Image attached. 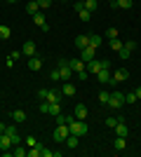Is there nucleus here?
Returning a JSON list of instances; mask_svg holds the SVG:
<instances>
[{
  "mask_svg": "<svg viewBox=\"0 0 141 157\" xmlns=\"http://www.w3.org/2000/svg\"><path fill=\"white\" fill-rule=\"evenodd\" d=\"M26 12L31 14V17L40 12V5H38V0H28V5H26Z\"/></svg>",
  "mask_w": 141,
  "mask_h": 157,
  "instance_id": "6ab92c4d",
  "label": "nucleus"
},
{
  "mask_svg": "<svg viewBox=\"0 0 141 157\" xmlns=\"http://www.w3.org/2000/svg\"><path fill=\"white\" fill-rule=\"evenodd\" d=\"M7 2H10V5H14V2H17V0H7Z\"/></svg>",
  "mask_w": 141,
  "mask_h": 157,
  "instance_id": "a18cd8bd",
  "label": "nucleus"
},
{
  "mask_svg": "<svg viewBox=\"0 0 141 157\" xmlns=\"http://www.w3.org/2000/svg\"><path fill=\"white\" fill-rule=\"evenodd\" d=\"M28 68H31V71H40V68H42V59H40V56H38V54H35V56H31V59H28Z\"/></svg>",
  "mask_w": 141,
  "mask_h": 157,
  "instance_id": "dca6fc26",
  "label": "nucleus"
},
{
  "mask_svg": "<svg viewBox=\"0 0 141 157\" xmlns=\"http://www.w3.org/2000/svg\"><path fill=\"white\" fill-rule=\"evenodd\" d=\"M40 110H42V113L49 110V103H47V101H42V103H40Z\"/></svg>",
  "mask_w": 141,
  "mask_h": 157,
  "instance_id": "79ce46f5",
  "label": "nucleus"
},
{
  "mask_svg": "<svg viewBox=\"0 0 141 157\" xmlns=\"http://www.w3.org/2000/svg\"><path fill=\"white\" fill-rule=\"evenodd\" d=\"M108 71H111V68H101V71L96 73V78H99L101 85H108V80H111V73H108Z\"/></svg>",
  "mask_w": 141,
  "mask_h": 157,
  "instance_id": "a211bd4d",
  "label": "nucleus"
},
{
  "mask_svg": "<svg viewBox=\"0 0 141 157\" xmlns=\"http://www.w3.org/2000/svg\"><path fill=\"white\" fill-rule=\"evenodd\" d=\"M35 52H38V47H35V42H33V40H26V42H24V47H21V54L31 59V56H35Z\"/></svg>",
  "mask_w": 141,
  "mask_h": 157,
  "instance_id": "0eeeda50",
  "label": "nucleus"
},
{
  "mask_svg": "<svg viewBox=\"0 0 141 157\" xmlns=\"http://www.w3.org/2000/svg\"><path fill=\"white\" fill-rule=\"evenodd\" d=\"M89 45L99 49V45H101V35H94V33H92V35H89Z\"/></svg>",
  "mask_w": 141,
  "mask_h": 157,
  "instance_id": "cd10ccee",
  "label": "nucleus"
},
{
  "mask_svg": "<svg viewBox=\"0 0 141 157\" xmlns=\"http://www.w3.org/2000/svg\"><path fill=\"white\" fill-rule=\"evenodd\" d=\"M26 148H21V143L19 145H14V157H26Z\"/></svg>",
  "mask_w": 141,
  "mask_h": 157,
  "instance_id": "7c9ffc66",
  "label": "nucleus"
},
{
  "mask_svg": "<svg viewBox=\"0 0 141 157\" xmlns=\"http://www.w3.org/2000/svg\"><path fill=\"white\" fill-rule=\"evenodd\" d=\"M115 2H118V10H129L134 5V0H115Z\"/></svg>",
  "mask_w": 141,
  "mask_h": 157,
  "instance_id": "b1692460",
  "label": "nucleus"
},
{
  "mask_svg": "<svg viewBox=\"0 0 141 157\" xmlns=\"http://www.w3.org/2000/svg\"><path fill=\"white\" fill-rule=\"evenodd\" d=\"M96 56V47H92V45H87V47H82L80 49V59L85 61V63H89V61Z\"/></svg>",
  "mask_w": 141,
  "mask_h": 157,
  "instance_id": "423d86ee",
  "label": "nucleus"
},
{
  "mask_svg": "<svg viewBox=\"0 0 141 157\" xmlns=\"http://www.w3.org/2000/svg\"><path fill=\"white\" fill-rule=\"evenodd\" d=\"M49 80H52V82H57V80H61V75H59V68L49 73Z\"/></svg>",
  "mask_w": 141,
  "mask_h": 157,
  "instance_id": "c9c22d12",
  "label": "nucleus"
},
{
  "mask_svg": "<svg viewBox=\"0 0 141 157\" xmlns=\"http://www.w3.org/2000/svg\"><path fill=\"white\" fill-rule=\"evenodd\" d=\"M38 98H40V101H45V98H47V89H38Z\"/></svg>",
  "mask_w": 141,
  "mask_h": 157,
  "instance_id": "ea45409f",
  "label": "nucleus"
},
{
  "mask_svg": "<svg viewBox=\"0 0 141 157\" xmlns=\"http://www.w3.org/2000/svg\"><path fill=\"white\" fill-rule=\"evenodd\" d=\"M134 94H136V98L141 101V87H136V89H134Z\"/></svg>",
  "mask_w": 141,
  "mask_h": 157,
  "instance_id": "37998d69",
  "label": "nucleus"
},
{
  "mask_svg": "<svg viewBox=\"0 0 141 157\" xmlns=\"http://www.w3.org/2000/svg\"><path fill=\"white\" fill-rule=\"evenodd\" d=\"M111 78H113V82H118V85H120V82H125V80L129 78V73L125 71V68H120V71H115L113 75H111Z\"/></svg>",
  "mask_w": 141,
  "mask_h": 157,
  "instance_id": "2eb2a0df",
  "label": "nucleus"
},
{
  "mask_svg": "<svg viewBox=\"0 0 141 157\" xmlns=\"http://www.w3.org/2000/svg\"><path fill=\"white\" fill-rule=\"evenodd\" d=\"M24 143H26L28 148H33V145H38V138H35L33 134H31V136H26V138H24Z\"/></svg>",
  "mask_w": 141,
  "mask_h": 157,
  "instance_id": "2f4dec72",
  "label": "nucleus"
},
{
  "mask_svg": "<svg viewBox=\"0 0 141 157\" xmlns=\"http://www.w3.org/2000/svg\"><path fill=\"white\" fill-rule=\"evenodd\" d=\"M47 113L57 117V115H59V113H61V103H49V110H47Z\"/></svg>",
  "mask_w": 141,
  "mask_h": 157,
  "instance_id": "a878e982",
  "label": "nucleus"
},
{
  "mask_svg": "<svg viewBox=\"0 0 141 157\" xmlns=\"http://www.w3.org/2000/svg\"><path fill=\"white\" fill-rule=\"evenodd\" d=\"M96 7H99V0H85V10L87 12H94Z\"/></svg>",
  "mask_w": 141,
  "mask_h": 157,
  "instance_id": "393cba45",
  "label": "nucleus"
},
{
  "mask_svg": "<svg viewBox=\"0 0 141 157\" xmlns=\"http://www.w3.org/2000/svg\"><path fill=\"white\" fill-rule=\"evenodd\" d=\"M78 14H80V19H82V21H89V14H92V12H87V10H80Z\"/></svg>",
  "mask_w": 141,
  "mask_h": 157,
  "instance_id": "e433bc0d",
  "label": "nucleus"
},
{
  "mask_svg": "<svg viewBox=\"0 0 141 157\" xmlns=\"http://www.w3.org/2000/svg\"><path fill=\"white\" fill-rule=\"evenodd\" d=\"M68 129H71V134H75V136H85V134L89 131V127H87V120L73 117L71 122H68Z\"/></svg>",
  "mask_w": 141,
  "mask_h": 157,
  "instance_id": "f257e3e1",
  "label": "nucleus"
},
{
  "mask_svg": "<svg viewBox=\"0 0 141 157\" xmlns=\"http://www.w3.org/2000/svg\"><path fill=\"white\" fill-rule=\"evenodd\" d=\"M61 98H64V94L59 89H47V103H61Z\"/></svg>",
  "mask_w": 141,
  "mask_h": 157,
  "instance_id": "1a4fd4ad",
  "label": "nucleus"
},
{
  "mask_svg": "<svg viewBox=\"0 0 141 157\" xmlns=\"http://www.w3.org/2000/svg\"><path fill=\"white\" fill-rule=\"evenodd\" d=\"M73 115L78 120H87V115H89L87 105H85V103H78V105H75V110H73Z\"/></svg>",
  "mask_w": 141,
  "mask_h": 157,
  "instance_id": "9d476101",
  "label": "nucleus"
},
{
  "mask_svg": "<svg viewBox=\"0 0 141 157\" xmlns=\"http://www.w3.org/2000/svg\"><path fill=\"white\" fill-rule=\"evenodd\" d=\"M68 63H71V68H73V73L87 71V66H85V61H82V59H71V61H68Z\"/></svg>",
  "mask_w": 141,
  "mask_h": 157,
  "instance_id": "f3484780",
  "label": "nucleus"
},
{
  "mask_svg": "<svg viewBox=\"0 0 141 157\" xmlns=\"http://www.w3.org/2000/svg\"><path fill=\"white\" fill-rule=\"evenodd\" d=\"M113 131H115V136L127 138V124H125V120H120V122H118V124L113 127Z\"/></svg>",
  "mask_w": 141,
  "mask_h": 157,
  "instance_id": "ddd939ff",
  "label": "nucleus"
},
{
  "mask_svg": "<svg viewBox=\"0 0 141 157\" xmlns=\"http://www.w3.org/2000/svg\"><path fill=\"white\" fill-rule=\"evenodd\" d=\"M59 75L64 82H71V75H73V68L68 63V59H59Z\"/></svg>",
  "mask_w": 141,
  "mask_h": 157,
  "instance_id": "20e7f679",
  "label": "nucleus"
},
{
  "mask_svg": "<svg viewBox=\"0 0 141 157\" xmlns=\"http://www.w3.org/2000/svg\"><path fill=\"white\" fill-rule=\"evenodd\" d=\"M89 45V35H78V38H75V47H78V49H82V47H87Z\"/></svg>",
  "mask_w": 141,
  "mask_h": 157,
  "instance_id": "4be33fe9",
  "label": "nucleus"
},
{
  "mask_svg": "<svg viewBox=\"0 0 141 157\" xmlns=\"http://www.w3.org/2000/svg\"><path fill=\"white\" fill-rule=\"evenodd\" d=\"M10 148H14V143H12V138L2 131V134H0V150H10Z\"/></svg>",
  "mask_w": 141,
  "mask_h": 157,
  "instance_id": "9b49d317",
  "label": "nucleus"
},
{
  "mask_svg": "<svg viewBox=\"0 0 141 157\" xmlns=\"http://www.w3.org/2000/svg\"><path fill=\"white\" fill-rule=\"evenodd\" d=\"M5 134L12 138V143H14V145H19V143H21V136L17 134V127H14V124H5Z\"/></svg>",
  "mask_w": 141,
  "mask_h": 157,
  "instance_id": "6e6552de",
  "label": "nucleus"
},
{
  "mask_svg": "<svg viewBox=\"0 0 141 157\" xmlns=\"http://www.w3.org/2000/svg\"><path fill=\"white\" fill-rule=\"evenodd\" d=\"M33 21H35V26H40V28L47 24V21H45V14H42V10H40L38 14H33Z\"/></svg>",
  "mask_w": 141,
  "mask_h": 157,
  "instance_id": "5701e85b",
  "label": "nucleus"
},
{
  "mask_svg": "<svg viewBox=\"0 0 141 157\" xmlns=\"http://www.w3.org/2000/svg\"><path fill=\"white\" fill-rule=\"evenodd\" d=\"M136 101H139V98H136V94H134V92H129V94H125V103H127V105L136 103Z\"/></svg>",
  "mask_w": 141,
  "mask_h": 157,
  "instance_id": "c85d7f7f",
  "label": "nucleus"
},
{
  "mask_svg": "<svg viewBox=\"0 0 141 157\" xmlns=\"http://www.w3.org/2000/svg\"><path fill=\"white\" fill-rule=\"evenodd\" d=\"M108 108L111 110H120L122 105H125V94L122 92H111V98H108Z\"/></svg>",
  "mask_w": 141,
  "mask_h": 157,
  "instance_id": "f03ea898",
  "label": "nucleus"
},
{
  "mask_svg": "<svg viewBox=\"0 0 141 157\" xmlns=\"http://www.w3.org/2000/svg\"><path fill=\"white\" fill-rule=\"evenodd\" d=\"M38 5H40V10H47V7L52 5V0H38Z\"/></svg>",
  "mask_w": 141,
  "mask_h": 157,
  "instance_id": "4c0bfd02",
  "label": "nucleus"
},
{
  "mask_svg": "<svg viewBox=\"0 0 141 157\" xmlns=\"http://www.w3.org/2000/svg\"><path fill=\"white\" fill-rule=\"evenodd\" d=\"M68 134H71V129H68V124H57L52 131V138L57 141V143H64L68 138Z\"/></svg>",
  "mask_w": 141,
  "mask_h": 157,
  "instance_id": "7ed1b4c3",
  "label": "nucleus"
},
{
  "mask_svg": "<svg viewBox=\"0 0 141 157\" xmlns=\"http://www.w3.org/2000/svg\"><path fill=\"white\" fill-rule=\"evenodd\" d=\"M64 143L68 145V150H75V148L80 145V136H75V134H68V138L64 141Z\"/></svg>",
  "mask_w": 141,
  "mask_h": 157,
  "instance_id": "f8f14e48",
  "label": "nucleus"
},
{
  "mask_svg": "<svg viewBox=\"0 0 141 157\" xmlns=\"http://www.w3.org/2000/svg\"><path fill=\"white\" fill-rule=\"evenodd\" d=\"M134 49H136V40H127V42L122 45V49L118 52V56H120V59H129Z\"/></svg>",
  "mask_w": 141,
  "mask_h": 157,
  "instance_id": "39448f33",
  "label": "nucleus"
},
{
  "mask_svg": "<svg viewBox=\"0 0 141 157\" xmlns=\"http://www.w3.org/2000/svg\"><path fill=\"white\" fill-rule=\"evenodd\" d=\"M87 75H89L87 71H80V73H75V78H78V80H87Z\"/></svg>",
  "mask_w": 141,
  "mask_h": 157,
  "instance_id": "58836bf2",
  "label": "nucleus"
},
{
  "mask_svg": "<svg viewBox=\"0 0 141 157\" xmlns=\"http://www.w3.org/2000/svg\"><path fill=\"white\" fill-rule=\"evenodd\" d=\"M108 98H111V94H108V92H99V103L106 105V103H108Z\"/></svg>",
  "mask_w": 141,
  "mask_h": 157,
  "instance_id": "f704fd0d",
  "label": "nucleus"
},
{
  "mask_svg": "<svg viewBox=\"0 0 141 157\" xmlns=\"http://www.w3.org/2000/svg\"><path fill=\"white\" fill-rule=\"evenodd\" d=\"M12 35V31H10V26H0V40H7Z\"/></svg>",
  "mask_w": 141,
  "mask_h": 157,
  "instance_id": "c756f323",
  "label": "nucleus"
},
{
  "mask_svg": "<svg viewBox=\"0 0 141 157\" xmlns=\"http://www.w3.org/2000/svg\"><path fill=\"white\" fill-rule=\"evenodd\" d=\"M120 120H122V117H106V127H108V129H113V127L118 124Z\"/></svg>",
  "mask_w": 141,
  "mask_h": 157,
  "instance_id": "72a5a7b5",
  "label": "nucleus"
},
{
  "mask_svg": "<svg viewBox=\"0 0 141 157\" xmlns=\"http://www.w3.org/2000/svg\"><path fill=\"white\" fill-rule=\"evenodd\" d=\"M61 94H64V96H75V94H78V89H75L73 82H64V87H61Z\"/></svg>",
  "mask_w": 141,
  "mask_h": 157,
  "instance_id": "4468645a",
  "label": "nucleus"
},
{
  "mask_svg": "<svg viewBox=\"0 0 141 157\" xmlns=\"http://www.w3.org/2000/svg\"><path fill=\"white\" fill-rule=\"evenodd\" d=\"M10 115H12L14 124H21V122H26V113H24V110H14V113H10Z\"/></svg>",
  "mask_w": 141,
  "mask_h": 157,
  "instance_id": "aec40b11",
  "label": "nucleus"
},
{
  "mask_svg": "<svg viewBox=\"0 0 141 157\" xmlns=\"http://www.w3.org/2000/svg\"><path fill=\"white\" fill-rule=\"evenodd\" d=\"M2 131H5V124H2V122H0V134H2Z\"/></svg>",
  "mask_w": 141,
  "mask_h": 157,
  "instance_id": "c03bdc74",
  "label": "nucleus"
},
{
  "mask_svg": "<svg viewBox=\"0 0 141 157\" xmlns=\"http://www.w3.org/2000/svg\"><path fill=\"white\" fill-rule=\"evenodd\" d=\"M73 10H75V12H80V10H85V2H73Z\"/></svg>",
  "mask_w": 141,
  "mask_h": 157,
  "instance_id": "a19ab883",
  "label": "nucleus"
},
{
  "mask_svg": "<svg viewBox=\"0 0 141 157\" xmlns=\"http://www.w3.org/2000/svg\"><path fill=\"white\" fill-rule=\"evenodd\" d=\"M118 35H120V33H118V28H115V26H111V28H108V31H106V38H108V40L118 38Z\"/></svg>",
  "mask_w": 141,
  "mask_h": 157,
  "instance_id": "473e14b6",
  "label": "nucleus"
},
{
  "mask_svg": "<svg viewBox=\"0 0 141 157\" xmlns=\"http://www.w3.org/2000/svg\"><path fill=\"white\" fill-rule=\"evenodd\" d=\"M122 45H125V42H122L120 38H113V40H111V47H113L115 52H120V49H122Z\"/></svg>",
  "mask_w": 141,
  "mask_h": 157,
  "instance_id": "bb28decb",
  "label": "nucleus"
},
{
  "mask_svg": "<svg viewBox=\"0 0 141 157\" xmlns=\"http://www.w3.org/2000/svg\"><path fill=\"white\" fill-rule=\"evenodd\" d=\"M113 148H115V150H125V148H127V138L115 136V141H113Z\"/></svg>",
  "mask_w": 141,
  "mask_h": 157,
  "instance_id": "412c9836",
  "label": "nucleus"
}]
</instances>
